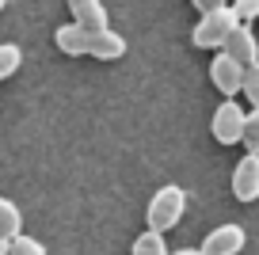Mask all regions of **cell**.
<instances>
[{
    "label": "cell",
    "mask_w": 259,
    "mask_h": 255,
    "mask_svg": "<svg viewBox=\"0 0 259 255\" xmlns=\"http://www.w3.org/2000/svg\"><path fill=\"white\" fill-rule=\"evenodd\" d=\"M236 23H240V16H236L229 4H221V8H213V12H202V19H198L194 31H191V42L198 50H221Z\"/></svg>",
    "instance_id": "6da1fadb"
},
{
    "label": "cell",
    "mask_w": 259,
    "mask_h": 255,
    "mask_svg": "<svg viewBox=\"0 0 259 255\" xmlns=\"http://www.w3.org/2000/svg\"><path fill=\"white\" fill-rule=\"evenodd\" d=\"M183 209H187V194H183V187H160V191L149 198L145 225H149V229L168 232V229H176V225H179Z\"/></svg>",
    "instance_id": "7a4b0ae2"
},
{
    "label": "cell",
    "mask_w": 259,
    "mask_h": 255,
    "mask_svg": "<svg viewBox=\"0 0 259 255\" xmlns=\"http://www.w3.org/2000/svg\"><path fill=\"white\" fill-rule=\"evenodd\" d=\"M244 122H248V114L240 111V103H233V96H225V103L213 111L210 118V134L218 145H240L244 137Z\"/></svg>",
    "instance_id": "3957f363"
},
{
    "label": "cell",
    "mask_w": 259,
    "mask_h": 255,
    "mask_svg": "<svg viewBox=\"0 0 259 255\" xmlns=\"http://www.w3.org/2000/svg\"><path fill=\"white\" fill-rule=\"evenodd\" d=\"M244 69H248V65H240L233 54H225V50H221V54L210 61V80H213V88H218L221 96H236V92L244 88Z\"/></svg>",
    "instance_id": "277c9868"
},
{
    "label": "cell",
    "mask_w": 259,
    "mask_h": 255,
    "mask_svg": "<svg viewBox=\"0 0 259 255\" xmlns=\"http://www.w3.org/2000/svg\"><path fill=\"white\" fill-rule=\"evenodd\" d=\"M244 244H248V232L240 225H218L213 232H206L202 255H240Z\"/></svg>",
    "instance_id": "5b68a950"
},
{
    "label": "cell",
    "mask_w": 259,
    "mask_h": 255,
    "mask_svg": "<svg viewBox=\"0 0 259 255\" xmlns=\"http://www.w3.org/2000/svg\"><path fill=\"white\" fill-rule=\"evenodd\" d=\"M233 194H236V202H255L259 198V152H248L233 167Z\"/></svg>",
    "instance_id": "8992f818"
},
{
    "label": "cell",
    "mask_w": 259,
    "mask_h": 255,
    "mask_svg": "<svg viewBox=\"0 0 259 255\" xmlns=\"http://www.w3.org/2000/svg\"><path fill=\"white\" fill-rule=\"evenodd\" d=\"M126 54V38L114 34L111 27H88V57H99V61H118Z\"/></svg>",
    "instance_id": "52a82bcc"
},
{
    "label": "cell",
    "mask_w": 259,
    "mask_h": 255,
    "mask_svg": "<svg viewBox=\"0 0 259 255\" xmlns=\"http://www.w3.org/2000/svg\"><path fill=\"white\" fill-rule=\"evenodd\" d=\"M225 54H233L240 65H251V61H259V42H255V34H251V27L248 23H236L233 31H229V38H225Z\"/></svg>",
    "instance_id": "ba28073f"
},
{
    "label": "cell",
    "mask_w": 259,
    "mask_h": 255,
    "mask_svg": "<svg viewBox=\"0 0 259 255\" xmlns=\"http://www.w3.org/2000/svg\"><path fill=\"white\" fill-rule=\"evenodd\" d=\"M54 42H57L61 54L84 57V54H88V27L73 19V23H65V27H57V31H54Z\"/></svg>",
    "instance_id": "9c48e42d"
},
{
    "label": "cell",
    "mask_w": 259,
    "mask_h": 255,
    "mask_svg": "<svg viewBox=\"0 0 259 255\" xmlns=\"http://www.w3.org/2000/svg\"><path fill=\"white\" fill-rule=\"evenodd\" d=\"M69 12H73L76 23L84 27H107V8H103V0H69Z\"/></svg>",
    "instance_id": "30bf717a"
},
{
    "label": "cell",
    "mask_w": 259,
    "mask_h": 255,
    "mask_svg": "<svg viewBox=\"0 0 259 255\" xmlns=\"http://www.w3.org/2000/svg\"><path fill=\"white\" fill-rule=\"evenodd\" d=\"M19 232H23V214H19V206L8 202V198H0V236L16 240Z\"/></svg>",
    "instance_id": "8fae6325"
},
{
    "label": "cell",
    "mask_w": 259,
    "mask_h": 255,
    "mask_svg": "<svg viewBox=\"0 0 259 255\" xmlns=\"http://www.w3.org/2000/svg\"><path fill=\"white\" fill-rule=\"evenodd\" d=\"M130 255H168V247H164V232L160 229H145L138 240H134Z\"/></svg>",
    "instance_id": "7c38bea8"
},
{
    "label": "cell",
    "mask_w": 259,
    "mask_h": 255,
    "mask_svg": "<svg viewBox=\"0 0 259 255\" xmlns=\"http://www.w3.org/2000/svg\"><path fill=\"white\" fill-rule=\"evenodd\" d=\"M19 65H23V50H19L16 42H4V46H0V80H8Z\"/></svg>",
    "instance_id": "4fadbf2b"
},
{
    "label": "cell",
    "mask_w": 259,
    "mask_h": 255,
    "mask_svg": "<svg viewBox=\"0 0 259 255\" xmlns=\"http://www.w3.org/2000/svg\"><path fill=\"white\" fill-rule=\"evenodd\" d=\"M244 99H248L251 107H259V61H251L248 69H244Z\"/></svg>",
    "instance_id": "5bb4252c"
},
{
    "label": "cell",
    "mask_w": 259,
    "mask_h": 255,
    "mask_svg": "<svg viewBox=\"0 0 259 255\" xmlns=\"http://www.w3.org/2000/svg\"><path fill=\"white\" fill-rule=\"evenodd\" d=\"M240 145H244L248 152H259V107H251L248 122H244V137H240Z\"/></svg>",
    "instance_id": "9a60e30c"
},
{
    "label": "cell",
    "mask_w": 259,
    "mask_h": 255,
    "mask_svg": "<svg viewBox=\"0 0 259 255\" xmlns=\"http://www.w3.org/2000/svg\"><path fill=\"white\" fill-rule=\"evenodd\" d=\"M8 255H46V247L38 244L34 236H27V232H19L16 240H12V251Z\"/></svg>",
    "instance_id": "2e32d148"
},
{
    "label": "cell",
    "mask_w": 259,
    "mask_h": 255,
    "mask_svg": "<svg viewBox=\"0 0 259 255\" xmlns=\"http://www.w3.org/2000/svg\"><path fill=\"white\" fill-rule=\"evenodd\" d=\"M233 12L240 16V23H248V19H259V0H233Z\"/></svg>",
    "instance_id": "e0dca14e"
},
{
    "label": "cell",
    "mask_w": 259,
    "mask_h": 255,
    "mask_svg": "<svg viewBox=\"0 0 259 255\" xmlns=\"http://www.w3.org/2000/svg\"><path fill=\"white\" fill-rule=\"evenodd\" d=\"M191 4H194L198 12H213V8H221L225 0H191Z\"/></svg>",
    "instance_id": "ac0fdd59"
},
{
    "label": "cell",
    "mask_w": 259,
    "mask_h": 255,
    "mask_svg": "<svg viewBox=\"0 0 259 255\" xmlns=\"http://www.w3.org/2000/svg\"><path fill=\"white\" fill-rule=\"evenodd\" d=\"M168 255H202V247H179V251H168Z\"/></svg>",
    "instance_id": "d6986e66"
},
{
    "label": "cell",
    "mask_w": 259,
    "mask_h": 255,
    "mask_svg": "<svg viewBox=\"0 0 259 255\" xmlns=\"http://www.w3.org/2000/svg\"><path fill=\"white\" fill-rule=\"evenodd\" d=\"M8 251H12V240H8V236H0V255H8Z\"/></svg>",
    "instance_id": "ffe728a7"
},
{
    "label": "cell",
    "mask_w": 259,
    "mask_h": 255,
    "mask_svg": "<svg viewBox=\"0 0 259 255\" xmlns=\"http://www.w3.org/2000/svg\"><path fill=\"white\" fill-rule=\"evenodd\" d=\"M4 8H8V0H0V12H4Z\"/></svg>",
    "instance_id": "44dd1931"
}]
</instances>
